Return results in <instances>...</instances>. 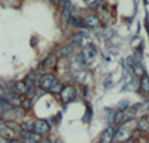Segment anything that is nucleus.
<instances>
[{"label": "nucleus", "mask_w": 149, "mask_h": 143, "mask_svg": "<svg viewBox=\"0 0 149 143\" xmlns=\"http://www.w3.org/2000/svg\"><path fill=\"white\" fill-rule=\"evenodd\" d=\"M78 97V91L73 85H66L61 88L60 91V100L63 103H70V101H74Z\"/></svg>", "instance_id": "obj_1"}, {"label": "nucleus", "mask_w": 149, "mask_h": 143, "mask_svg": "<svg viewBox=\"0 0 149 143\" xmlns=\"http://www.w3.org/2000/svg\"><path fill=\"white\" fill-rule=\"evenodd\" d=\"M49 130H51V127H49V124L45 121V119H34V121L31 122V131L39 136H43V134H48Z\"/></svg>", "instance_id": "obj_2"}, {"label": "nucleus", "mask_w": 149, "mask_h": 143, "mask_svg": "<svg viewBox=\"0 0 149 143\" xmlns=\"http://www.w3.org/2000/svg\"><path fill=\"white\" fill-rule=\"evenodd\" d=\"M57 81V78L52 75V73H45L40 79H39V87L43 90V91H49L51 87L54 85V82Z\"/></svg>", "instance_id": "obj_3"}, {"label": "nucleus", "mask_w": 149, "mask_h": 143, "mask_svg": "<svg viewBox=\"0 0 149 143\" xmlns=\"http://www.w3.org/2000/svg\"><path fill=\"white\" fill-rule=\"evenodd\" d=\"M116 128H118V127H107V128L103 131V134L100 136V143H113Z\"/></svg>", "instance_id": "obj_4"}, {"label": "nucleus", "mask_w": 149, "mask_h": 143, "mask_svg": "<svg viewBox=\"0 0 149 143\" xmlns=\"http://www.w3.org/2000/svg\"><path fill=\"white\" fill-rule=\"evenodd\" d=\"M82 55H84V58L86 60V61H91V60H94L95 55H97V48L93 43L85 45L82 48Z\"/></svg>", "instance_id": "obj_5"}, {"label": "nucleus", "mask_w": 149, "mask_h": 143, "mask_svg": "<svg viewBox=\"0 0 149 143\" xmlns=\"http://www.w3.org/2000/svg\"><path fill=\"white\" fill-rule=\"evenodd\" d=\"M21 137H22L24 143H39L40 142V136L33 133V131H22Z\"/></svg>", "instance_id": "obj_6"}, {"label": "nucleus", "mask_w": 149, "mask_h": 143, "mask_svg": "<svg viewBox=\"0 0 149 143\" xmlns=\"http://www.w3.org/2000/svg\"><path fill=\"white\" fill-rule=\"evenodd\" d=\"M84 22H85V26H86V27H90V28H95V27L100 26V19H98L94 14L86 15L85 19H84Z\"/></svg>", "instance_id": "obj_7"}, {"label": "nucleus", "mask_w": 149, "mask_h": 143, "mask_svg": "<svg viewBox=\"0 0 149 143\" xmlns=\"http://www.w3.org/2000/svg\"><path fill=\"white\" fill-rule=\"evenodd\" d=\"M130 136H131V131H130L128 128H121V127H119V131H116V133H115V139H118L119 142L128 140Z\"/></svg>", "instance_id": "obj_8"}, {"label": "nucleus", "mask_w": 149, "mask_h": 143, "mask_svg": "<svg viewBox=\"0 0 149 143\" xmlns=\"http://www.w3.org/2000/svg\"><path fill=\"white\" fill-rule=\"evenodd\" d=\"M67 22L70 24V26H73V27H86L85 22H84V19H81V18L76 17V15H70V17L67 18Z\"/></svg>", "instance_id": "obj_9"}, {"label": "nucleus", "mask_w": 149, "mask_h": 143, "mask_svg": "<svg viewBox=\"0 0 149 143\" xmlns=\"http://www.w3.org/2000/svg\"><path fill=\"white\" fill-rule=\"evenodd\" d=\"M27 90H29V88L26 87V83H24L22 81L14 82V92H17V94H26Z\"/></svg>", "instance_id": "obj_10"}, {"label": "nucleus", "mask_w": 149, "mask_h": 143, "mask_svg": "<svg viewBox=\"0 0 149 143\" xmlns=\"http://www.w3.org/2000/svg\"><path fill=\"white\" fill-rule=\"evenodd\" d=\"M84 37H85V33H84V31L74 33V34L70 36V42H72V45H81V43L84 42Z\"/></svg>", "instance_id": "obj_11"}, {"label": "nucleus", "mask_w": 149, "mask_h": 143, "mask_svg": "<svg viewBox=\"0 0 149 143\" xmlns=\"http://www.w3.org/2000/svg\"><path fill=\"white\" fill-rule=\"evenodd\" d=\"M72 9H73V6H72V2L69 0V2L61 8V15H63V18H69L72 15Z\"/></svg>", "instance_id": "obj_12"}, {"label": "nucleus", "mask_w": 149, "mask_h": 143, "mask_svg": "<svg viewBox=\"0 0 149 143\" xmlns=\"http://www.w3.org/2000/svg\"><path fill=\"white\" fill-rule=\"evenodd\" d=\"M140 88L145 94H149V76L148 75H143L142 79H140Z\"/></svg>", "instance_id": "obj_13"}, {"label": "nucleus", "mask_w": 149, "mask_h": 143, "mask_svg": "<svg viewBox=\"0 0 149 143\" xmlns=\"http://www.w3.org/2000/svg\"><path fill=\"white\" fill-rule=\"evenodd\" d=\"M22 82L26 83V87H27V88L36 87V76H34V73H30V75H27V76H26V79H24Z\"/></svg>", "instance_id": "obj_14"}, {"label": "nucleus", "mask_w": 149, "mask_h": 143, "mask_svg": "<svg viewBox=\"0 0 149 143\" xmlns=\"http://www.w3.org/2000/svg\"><path fill=\"white\" fill-rule=\"evenodd\" d=\"M137 130L142 131V133L149 131V122H148V119H139V121H137Z\"/></svg>", "instance_id": "obj_15"}, {"label": "nucleus", "mask_w": 149, "mask_h": 143, "mask_svg": "<svg viewBox=\"0 0 149 143\" xmlns=\"http://www.w3.org/2000/svg\"><path fill=\"white\" fill-rule=\"evenodd\" d=\"M131 72H133L134 75H137V76H143V75H145V69L142 67V64H140L139 61L131 67Z\"/></svg>", "instance_id": "obj_16"}, {"label": "nucleus", "mask_w": 149, "mask_h": 143, "mask_svg": "<svg viewBox=\"0 0 149 143\" xmlns=\"http://www.w3.org/2000/svg\"><path fill=\"white\" fill-rule=\"evenodd\" d=\"M0 109H2V110H10V109H14V106H12L5 99V95H3V97H0Z\"/></svg>", "instance_id": "obj_17"}, {"label": "nucleus", "mask_w": 149, "mask_h": 143, "mask_svg": "<svg viewBox=\"0 0 149 143\" xmlns=\"http://www.w3.org/2000/svg\"><path fill=\"white\" fill-rule=\"evenodd\" d=\"M19 104H21V109H22V110H29L30 107H31V99L24 97V99L19 101Z\"/></svg>", "instance_id": "obj_18"}, {"label": "nucleus", "mask_w": 149, "mask_h": 143, "mask_svg": "<svg viewBox=\"0 0 149 143\" xmlns=\"http://www.w3.org/2000/svg\"><path fill=\"white\" fill-rule=\"evenodd\" d=\"M61 88H63V85H61V82L57 79V81L54 82V85L51 87V90H49V92H52V94H60Z\"/></svg>", "instance_id": "obj_19"}, {"label": "nucleus", "mask_w": 149, "mask_h": 143, "mask_svg": "<svg viewBox=\"0 0 149 143\" xmlns=\"http://www.w3.org/2000/svg\"><path fill=\"white\" fill-rule=\"evenodd\" d=\"M72 51H73V48H72L70 45H66V46H61V49H60V55H63V57H66V55L72 54Z\"/></svg>", "instance_id": "obj_20"}, {"label": "nucleus", "mask_w": 149, "mask_h": 143, "mask_svg": "<svg viewBox=\"0 0 149 143\" xmlns=\"http://www.w3.org/2000/svg\"><path fill=\"white\" fill-rule=\"evenodd\" d=\"M55 57L54 55H49V57H46L45 58V61L42 63V67H46V66H51V64H54L55 63V60H54Z\"/></svg>", "instance_id": "obj_21"}, {"label": "nucleus", "mask_w": 149, "mask_h": 143, "mask_svg": "<svg viewBox=\"0 0 149 143\" xmlns=\"http://www.w3.org/2000/svg\"><path fill=\"white\" fill-rule=\"evenodd\" d=\"M127 106H130V103H128L127 100L121 101V103L118 104V110H119V112H124V110H127Z\"/></svg>", "instance_id": "obj_22"}, {"label": "nucleus", "mask_w": 149, "mask_h": 143, "mask_svg": "<svg viewBox=\"0 0 149 143\" xmlns=\"http://www.w3.org/2000/svg\"><path fill=\"white\" fill-rule=\"evenodd\" d=\"M21 130L22 131H31V124L30 122H22L21 124Z\"/></svg>", "instance_id": "obj_23"}, {"label": "nucleus", "mask_w": 149, "mask_h": 143, "mask_svg": "<svg viewBox=\"0 0 149 143\" xmlns=\"http://www.w3.org/2000/svg\"><path fill=\"white\" fill-rule=\"evenodd\" d=\"M102 5V0H94V2H90V8H98V6H100Z\"/></svg>", "instance_id": "obj_24"}, {"label": "nucleus", "mask_w": 149, "mask_h": 143, "mask_svg": "<svg viewBox=\"0 0 149 143\" xmlns=\"http://www.w3.org/2000/svg\"><path fill=\"white\" fill-rule=\"evenodd\" d=\"M90 116H91V109L88 107V110H86V115L84 116V121H85V122H88V121H90Z\"/></svg>", "instance_id": "obj_25"}, {"label": "nucleus", "mask_w": 149, "mask_h": 143, "mask_svg": "<svg viewBox=\"0 0 149 143\" xmlns=\"http://www.w3.org/2000/svg\"><path fill=\"white\" fill-rule=\"evenodd\" d=\"M5 128V121H3V118L0 116V130H3Z\"/></svg>", "instance_id": "obj_26"}, {"label": "nucleus", "mask_w": 149, "mask_h": 143, "mask_svg": "<svg viewBox=\"0 0 149 143\" xmlns=\"http://www.w3.org/2000/svg\"><path fill=\"white\" fill-rule=\"evenodd\" d=\"M67 2H69V0H60V8H63Z\"/></svg>", "instance_id": "obj_27"}, {"label": "nucleus", "mask_w": 149, "mask_h": 143, "mask_svg": "<svg viewBox=\"0 0 149 143\" xmlns=\"http://www.w3.org/2000/svg\"><path fill=\"white\" fill-rule=\"evenodd\" d=\"M3 95H5V91H3L2 87H0V97H3Z\"/></svg>", "instance_id": "obj_28"}, {"label": "nucleus", "mask_w": 149, "mask_h": 143, "mask_svg": "<svg viewBox=\"0 0 149 143\" xmlns=\"http://www.w3.org/2000/svg\"><path fill=\"white\" fill-rule=\"evenodd\" d=\"M8 143H22V142H19V140H9Z\"/></svg>", "instance_id": "obj_29"}, {"label": "nucleus", "mask_w": 149, "mask_h": 143, "mask_svg": "<svg viewBox=\"0 0 149 143\" xmlns=\"http://www.w3.org/2000/svg\"><path fill=\"white\" fill-rule=\"evenodd\" d=\"M39 143H49V142H39Z\"/></svg>", "instance_id": "obj_30"}, {"label": "nucleus", "mask_w": 149, "mask_h": 143, "mask_svg": "<svg viewBox=\"0 0 149 143\" xmlns=\"http://www.w3.org/2000/svg\"><path fill=\"white\" fill-rule=\"evenodd\" d=\"M57 143H61V142H60V140H58V142H57Z\"/></svg>", "instance_id": "obj_31"}, {"label": "nucleus", "mask_w": 149, "mask_h": 143, "mask_svg": "<svg viewBox=\"0 0 149 143\" xmlns=\"http://www.w3.org/2000/svg\"><path fill=\"white\" fill-rule=\"evenodd\" d=\"M86 2H90V0H86Z\"/></svg>", "instance_id": "obj_32"}, {"label": "nucleus", "mask_w": 149, "mask_h": 143, "mask_svg": "<svg viewBox=\"0 0 149 143\" xmlns=\"http://www.w3.org/2000/svg\"><path fill=\"white\" fill-rule=\"evenodd\" d=\"M148 122H149V119H148Z\"/></svg>", "instance_id": "obj_33"}]
</instances>
